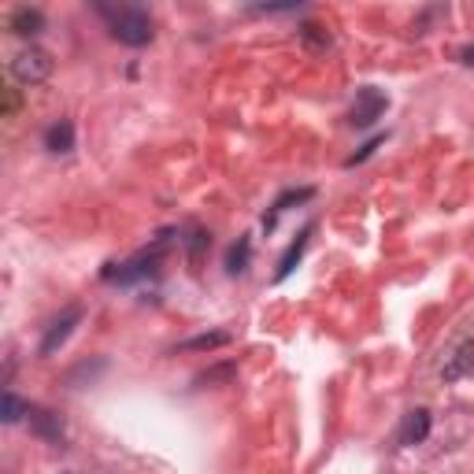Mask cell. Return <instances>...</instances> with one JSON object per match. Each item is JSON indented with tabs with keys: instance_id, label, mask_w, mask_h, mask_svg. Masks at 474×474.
<instances>
[{
	"instance_id": "6da1fadb",
	"label": "cell",
	"mask_w": 474,
	"mask_h": 474,
	"mask_svg": "<svg viewBox=\"0 0 474 474\" xmlns=\"http://www.w3.org/2000/svg\"><path fill=\"white\" fill-rule=\"evenodd\" d=\"M101 12L112 19V38L119 45H126V49H145L152 41V19H148V12H141V8H119V12L101 8Z\"/></svg>"
},
{
	"instance_id": "7a4b0ae2",
	"label": "cell",
	"mask_w": 474,
	"mask_h": 474,
	"mask_svg": "<svg viewBox=\"0 0 474 474\" xmlns=\"http://www.w3.org/2000/svg\"><path fill=\"white\" fill-rule=\"evenodd\" d=\"M12 75L26 85H38L52 75V56L45 49H22L15 59H12Z\"/></svg>"
},
{
	"instance_id": "3957f363",
	"label": "cell",
	"mask_w": 474,
	"mask_h": 474,
	"mask_svg": "<svg viewBox=\"0 0 474 474\" xmlns=\"http://www.w3.org/2000/svg\"><path fill=\"white\" fill-rule=\"evenodd\" d=\"M160 256H164V241L156 245L152 252H141V256H134L130 264H122V267H119L115 274H108V278L122 282V286H126V282H138V278H145V274H152V271H156V264H160Z\"/></svg>"
},
{
	"instance_id": "277c9868",
	"label": "cell",
	"mask_w": 474,
	"mask_h": 474,
	"mask_svg": "<svg viewBox=\"0 0 474 474\" xmlns=\"http://www.w3.org/2000/svg\"><path fill=\"white\" fill-rule=\"evenodd\" d=\"M386 112V97L378 89H360L356 93V104H353V126H371L378 115Z\"/></svg>"
},
{
	"instance_id": "5b68a950",
	"label": "cell",
	"mask_w": 474,
	"mask_h": 474,
	"mask_svg": "<svg viewBox=\"0 0 474 474\" xmlns=\"http://www.w3.org/2000/svg\"><path fill=\"white\" fill-rule=\"evenodd\" d=\"M430 437V412L426 407H416V412H407L404 423H400V445H423Z\"/></svg>"
},
{
	"instance_id": "8992f818",
	"label": "cell",
	"mask_w": 474,
	"mask_h": 474,
	"mask_svg": "<svg viewBox=\"0 0 474 474\" xmlns=\"http://www.w3.org/2000/svg\"><path fill=\"white\" fill-rule=\"evenodd\" d=\"M78 319H82V311H78V308H71L67 315H63V319H56L52 330L45 334V341H41V356H52V353L59 349V344L71 337V330L78 326Z\"/></svg>"
},
{
	"instance_id": "52a82bcc",
	"label": "cell",
	"mask_w": 474,
	"mask_h": 474,
	"mask_svg": "<svg viewBox=\"0 0 474 474\" xmlns=\"http://www.w3.org/2000/svg\"><path fill=\"white\" fill-rule=\"evenodd\" d=\"M30 430H34L41 441H52V445H59V441H63V423H59V416L45 412V407H30Z\"/></svg>"
},
{
	"instance_id": "ba28073f",
	"label": "cell",
	"mask_w": 474,
	"mask_h": 474,
	"mask_svg": "<svg viewBox=\"0 0 474 474\" xmlns=\"http://www.w3.org/2000/svg\"><path fill=\"white\" fill-rule=\"evenodd\" d=\"M470 367H474V341H463L452 353V360L441 367V378H445V382H456V378H463Z\"/></svg>"
},
{
	"instance_id": "9c48e42d",
	"label": "cell",
	"mask_w": 474,
	"mask_h": 474,
	"mask_svg": "<svg viewBox=\"0 0 474 474\" xmlns=\"http://www.w3.org/2000/svg\"><path fill=\"white\" fill-rule=\"evenodd\" d=\"M45 145L52 148V152H71L75 148V126L63 119V122H52L49 126V134H45Z\"/></svg>"
},
{
	"instance_id": "30bf717a",
	"label": "cell",
	"mask_w": 474,
	"mask_h": 474,
	"mask_svg": "<svg viewBox=\"0 0 474 474\" xmlns=\"http://www.w3.org/2000/svg\"><path fill=\"white\" fill-rule=\"evenodd\" d=\"M41 26H45V15H41L38 8H19V12L12 15V30H15V34H22V38L38 34Z\"/></svg>"
},
{
	"instance_id": "8fae6325",
	"label": "cell",
	"mask_w": 474,
	"mask_h": 474,
	"mask_svg": "<svg viewBox=\"0 0 474 474\" xmlns=\"http://www.w3.org/2000/svg\"><path fill=\"white\" fill-rule=\"evenodd\" d=\"M308 234H311V227H308V230H304V234H300V237L290 245V252H286V256H282V264H278V274H274L278 282H282V278H290V271H293V267H297V260L304 256V248H308Z\"/></svg>"
},
{
	"instance_id": "7c38bea8",
	"label": "cell",
	"mask_w": 474,
	"mask_h": 474,
	"mask_svg": "<svg viewBox=\"0 0 474 474\" xmlns=\"http://www.w3.org/2000/svg\"><path fill=\"white\" fill-rule=\"evenodd\" d=\"M248 256H252V241L248 237H237V245L230 248V256H227V271L230 274H241L248 267Z\"/></svg>"
},
{
	"instance_id": "4fadbf2b",
	"label": "cell",
	"mask_w": 474,
	"mask_h": 474,
	"mask_svg": "<svg viewBox=\"0 0 474 474\" xmlns=\"http://www.w3.org/2000/svg\"><path fill=\"white\" fill-rule=\"evenodd\" d=\"M0 416H4V423H19L22 416H30V404H22L12 389H4V407H0Z\"/></svg>"
},
{
	"instance_id": "5bb4252c",
	"label": "cell",
	"mask_w": 474,
	"mask_h": 474,
	"mask_svg": "<svg viewBox=\"0 0 474 474\" xmlns=\"http://www.w3.org/2000/svg\"><path fill=\"white\" fill-rule=\"evenodd\" d=\"M227 341H230L227 334H204V337L185 341V349H219V344H227Z\"/></svg>"
},
{
	"instance_id": "9a60e30c",
	"label": "cell",
	"mask_w": 474,
	"mask_h": 474,
	"mask_svg": "<svg viewBox=\"0 0 474 474\" xmlns=\"http://www.w3.org/2000/svg\"><path fill=\"white\" fill-rule=\"evenodd\" d=\"M185 245H189V260H201V248L208 245V234H204V230H193Z\"/></svg>"
},
{
	"instance_id": "2e32d148",
	"label": "cell",
	"mask_w": 474,
	"mask_h": 474,
	"mask_svg": "<svg viewBox=\"0 0 474 474\" xmlns=\"http://www.w3.org/2000/svg\"><path fill=\"white\" fill-rule=\"evenodd\" d=\"M460 59H463V63H470V67H474V49H463V52H460Z\"/></svg>"
}]
</instances>
